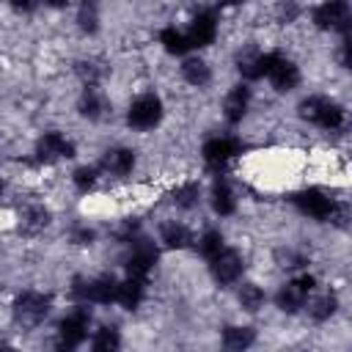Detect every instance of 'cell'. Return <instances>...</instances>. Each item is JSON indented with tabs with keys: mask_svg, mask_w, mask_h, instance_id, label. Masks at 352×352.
I'll list each match as a JSON object with an SVG mask.
<instances>
[{
	"mask_svg": "<svg viewBox=\"0 0 352 352\" xmlns=\"http://www.w3.org/2000/svg\"><path fill=\"white\" fill-rule=\"evenodd\" d=\"M204 264H206V275H209L212 286L220 289V292H226V289H231L236 280H242L248 275V250L242 245L226 242Z\"/></svg>",
	"mask_w": 352,
	"mask_h": 352,
	"instance_id": "6da1fadb",
	"label": "cell"
}]
</instances>
